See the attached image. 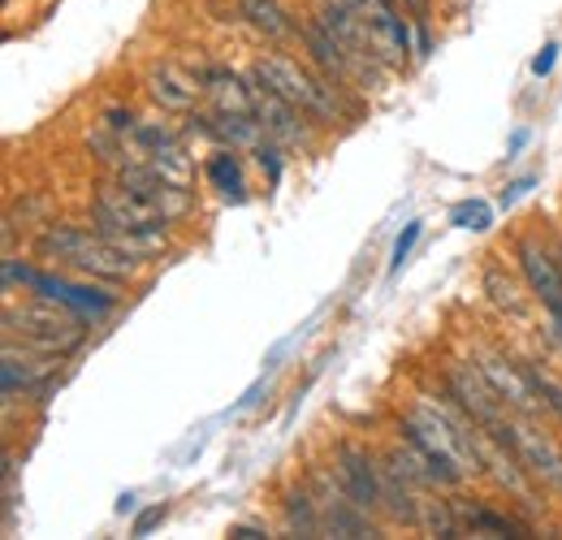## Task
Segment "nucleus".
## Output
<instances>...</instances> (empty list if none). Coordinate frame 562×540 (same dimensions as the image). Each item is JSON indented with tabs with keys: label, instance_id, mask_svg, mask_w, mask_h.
<instances>
[{
	"label": "nucleus",
	"instance_id": "f257e3e1",
	"mask_svg": "<svg viewBox=\"0 0 562 540\" xmlns=\"http://www.w3.org/2000/svg\"><path fill=\"white\" fill-rule=\"evenodd\" d=\"M91 221H95V229H100L113 247H122V251L135 256V260L160 256V251L169 247V216H165L160 207H151L143 195L126 191L122 182H109V187L95 191V200H91Z\"/></svg>",
	"mask_w": 562,
	"mask_h": 540
},
{
	"label": "nucleus",
	"instance_id": "f03ea898",
	"mask_svg": "<svg viewBox=\"0 0 562 540\" xmlns=\"http://www.w3.org/2000/svg\"><path fill=\"white\" fill-rule=\"evenodd\" d=\"M35 251H40L44 260H61V265H70L74 272H87V277H100V281H131L135 269H139V260L126 256L122 247H113L95 225L82 229V225L57 221V225H48V229L35 238Z\"/></svg>",
	"mask_w": 562,
	"mask_h": 540
},
{
	"label": "nucleus",
	"instance_id": "7ed1b4c3",
	"mask_svg": "<svg viewBox=\"0 0 562 540\" xmlns=\"http://www.w3.org/2000/svg\"><path fill=\"white\" fill-rule=\"evenodd\" d=\"M4 338H22L26 350L40 355H70L74 346L82 341V320L70 312V303H22L4 312Z\"/></svg>",
	"mask_w": 562,
	"mask_h": 540
},
{
	"label": "nucleus",
	"instance_id": "20e7f679",
	"mask_svg": "<svg viewBox=\"0 0 562 540\" xmlns=\"http://www.w3.org/2000/svg\"><path fill=\"white\" fill-rule=\"evenodd\" d=\"M251 69H256L273 91H281L294 109H303V113H312V117H325V122L338 113L334 87H325V78L307 74L299 61H290V57H281V53H265Z\"/></svg>",
	"mask_w": 562,
	"mask_h": 540
},
{
	"label": "nucleus",
	"instance_id": "39448f33",
	"mask_svg": "<svg viewBox=\"0 0 562 540\" xmlns=\"http://www.w3.org/2000/svg\"><path fill=\"white\" fill-rule=\"evenodd\" d=\"M342 4L359 18V26H363V35H368V44H372V53H376L381 66H403L407 61L412 31L398 18L394 0H342Z\"/></svg>",
	"mask_w": 562,
	"mask_h": 540
},
{
	"label": "nucleus",
	"instance_id": "423d86ee",
	"mask_svg": "<svg viewBox=\"0 0 562 540\" xmlns=\"http://www.w3.org/2000/svg\"><path fill=\"white\" fill-rule=\"evenodd\" d=\"M485 432H490L493 441H502L537 480H546L550 488H562V450L554 441H546L541 432H532L524 419H510V415H502Z\"/></svg>",
	"mask_w": 562,
	"mask_h": 540
},
{
	"label": "nucleus",
	"instance_id": "0eeeda50",
	"mask_svg": "<svg viewBox=\"0 0 562 540\" xmlns=\"http://www.w3.org/2000/svg\"><path fill=\"white\" fill-rule=\"evenodd\" d=\"M307 488H312V497H316V506H321V519H325V532H329V537H355V540L376 537L368 510L342 488V480L334 484V475L312 472L307 475Z\"/></svg>",
	"mask_w": 562,
	"mask_h": 540
},
{
	"label": "nucleus",
	"instance_id": "6e6552de",
	"mask_svg": "<svg viewBox=\"0 0 562 540\" xmlns=\"http://www.w3.org/2000/svg\"><path fill=\"white\" fill-rule=\"evenodd\" d=\"M446 390H450V398L454 406L472 419V424H481V428H490L497 424L506 410H502V398H497V390L490 385V376L481 372V368H472V363H454L450 372H446Z\"/></svg>",
	"mask_w": 562,
	"mask_h": 540
},
{
	"label": "nucleus",
	"instance_id": "1a4fd4ad",
	"mask_svg": "<svg viewBox=\"0 0 562 540\" xmlns=\"http://www.w3.org/2000/svg\"><path fill=\"white\" fill-rule=\"evenodd\" d=\"M247 82H251V104H256V122H260V131L269 138H278L285 147H294V143H303V126H299V113L303 109H294L281 91H273L256 69L247 74Z\"/></svg>",
	"mask_w": 562,
	"mask_h": 540
},
{
	"label": "nucleus",
	"instance_id": "9d476101",
	"mask_svg": "<svg viewBox=\"0 0 562 540\" xmlns=\"http://www.w3.org/2000/svg\"><path fill=\"white\" fill-rule=\"evenodd\" d=\"M334 463H338V480H342V488H347L355 502L372 515V510L381 506V468H376V459H372L368 450L351 446V441H342Z\"/></svg>",
	"mask_w": 562,
	"mask_h": 540
},
{
	"label": "nucleus",
	"instance_id": "9b49d317",
	"mask_svg": "<svg viewBox=\"0 0 562 540\" xmlns=\"http://www.w3.org/2000/svg\"><path fill=\"white\" fill-rule=\"evenodd\" d=\"M147 95L160 109H169V113H191L195 100L204 95V78L191 74V69L173 66V61H165V66L147 69Z\"/></svg>",
	"mask_w": 562,
	"mask_h": 540
},
{
	"label": "nucleus",
	"instance_id": "f8f14e48",
	"mask_svg": "<svg viewBox=\"0 0 562 540\" xmlns=\"http://www.w3.org/2000/svg\"><path fill=\"white\" fill-rule=\"evenodd\" d=\"M481 372L490 376V385L497 390V398L506 403V410L537 415V390H532L524 363H510V359H502V355H485V359H481Z\"/></svg>",
	"mask_w": 562,
	"mask_h": 540
},
{
	"label": "nucleus",
	"instance_id": "ddd939ff",
	"mask_svg": "<svg viewBox=\"0 0 562 540\" xmlns=\"http://www.w3.org/2000/svg\"><path fill=\"white\" fill-rule=\"evenodd\" d=\"M200 78H204V95L212 100V113H251V117H256L251 82H243L234 69L209 66V69H200Z\"/></svg>",
	"mask_w": 562,
	"mask_h": 540
},
{
	"label": "nucleus",
	"instance_id": "4468645a",
	"mask_svg": "<svg viewBox=\"0 0 562 540\" xmlns=\"http://www.w3.org/2000/svg\"><path fill=\"white\" fill-rule=\"evenodd\" d=\"M450 510H454L459 528H463V532H472V537H524V532H528L519 519H510V515H497V510H490V506L450 502Z\"/></svg>",
	"mask_w": 562,
	"mask_h": 540
},
{
	"label": "nucleus",
	"instance_id": "2eb2a0df",
	"mask_svg": "<svg viewBox=\"0 0 562 540\" xmlns=\"http://www.w3.org/2000/svg\"><path fill=\"white\" fill-rule=\"evenodd\" d=\"M143 165H147L160 182H169V187L191 191V182H195V165H191V156H187V147H182V143H165V147H156Z\"/></svg>",
	"mask_w": 562,
	"mask_h": 540
},
{
	"label": "nucleus",
	"instance_id": "dca6fc26",
	"mask_svg": "<svg viewBox=\"0 0 562 540\" xmlns=\"http://www.w3.org/2000/svg\"><path fill=\"white\" fill-rule=\"evenodd\" d=\"M285 528L299 537H325V519H321V506L307 484L285 493Z\"/></svg>",
	"mask_w": 562,
	"mask_h": 540
},
{
	"label": "nucleus",
	"instance_id": "f3484780",
	"mask_svg": "<svg viewBox=\"0 0 562 540\" xmlns=\"http://www.w3.org/2000/svg\"><path fill=\"white\" fill-rule=\"evenodd\" d=\"M209 178L212 187L221 191L225 203H243L247 200V182H243V169H238V147H221L209 160Z\"/></svg>",
	"mask_w": 562,
	"mask_h": 540
},
{
	"label": "nucleus",
	"instance_id": "a211bd4d",
	"mask_svg": "<svg viewBox=\"0 0 562 540\" xmlns=\"http://www.w3.org/2000/svg\"><path fill=\"white\" fill-rule=\"evenodd\" d=\"M238 13H243L260 35H269V40L294 35V22L285 18V9H281L278 0H238Z\"/></svg>",
	"mask_w": 562,
	"mask_h": 540
},
{
	"label": "nucleus",
	"instance_id": "6ab92c4d",
	"mask_svg": "<svg viewBox=\"0 0 562 540\" xmlns=\"http://www.w3.org/2000/svg\"><path fill=\"white\" fill-rule=\"evenodd\" d=\"M485 290H490V299L497 303V307H502V312H510V316H524L528 299L519 294V285H515L506 272L497 269V265H493V269H485Z\"/></svg>",
	"mask_w": 562,
	"mask_h": 540
},
{
	"label": "nucleus",
	"instance_id": "aec40b11",
	"mask_svg": "<svg viewBox=\"0 0 562 540\" xmlns=\"http://www.w3.org/2000/svg\"><path fill=\"white\" fill-rule=\"evenodd\" d=\"M524 368H528V381H532V390H537L541 406H546V410H554V415L562 419V385L546 372V368H541V363H524Z\"/></svg>",
	"mask_w": 562,
	"mask_h": 540
},
{
	"label": "nucleus",
	"instance_id": "412c9836",
	"mask_svg": "<svg viewBox=\"0 0 562 540\" xmlns=\"http://www.w3.org/2000/svg\"><path fill=\"white\" fill-rule=\"evenodd\" d=\"M278 147H281V143H278V138H269V135L251 147V151H256V160H260V169L269 173V187H278V182H281V151H278Z\"/></svg>",
	"mask_w": 562,
	"mask_h": 540
},
{
	"label": "nucleus",
	"instance_id": "4be33fe9",
	"mask_svg": "<svg viewBox=\"0 0 562 540\" xmlns=\"http://www.w3.org/2000/svg\"><path fill=\"white\" fill-rule=\"evenodd\" d=\"M424 221H407V229L398 234V243H394V251H390V272H398L407 265V256H412V247H416V238H420Z\"/></svg>",
	"mask_w": 562,
	"mask_h": 540
},
{
	"label": "nucleus",
	"instance_id": "5701e85b",
	"mask_svg": "<svg viewBox=\"0 0 562 540\" xmlns=\"http://www.w3.org/2000/svg\"><path fill=\"white\" fill-rule=\"evenodd\" d=\"M493 212L485 203H459L454 207V225H463V229H490Z\"/></svg>",
	"mask_w": 562,
	"mask_h": 540
},
{
	"label": "nucleus",
	"instance_id": "b1692460",
	"mask_svg": "<svg viewBox=\"0 0 562 540\" xmlns=\"http://www.w3.org/2000/svg\"><path fill=\"white\" fill-rule=\"evenodd\" d=\"M165 515H169V506L165 502H156V506H147L135 515V524H131V537H151V528H160L165 524Z\"/></svg>",
	"mask_w": 562,
	"mask_h": 540
},
{
	"label": "nucleus",
	"instance_id": "393cba45",
	"mask_svg": "<svg viewBox=\"0 0 562 540\" xmlns=\"http://www.w3.org/2000/svg\"><path fill=\"white\" fill-rule=\"evenodd\" d=\"M104 126L117 131V135H131V131L139 126V117H135L131 109H104Z\"/></svg>",
	"mask_w": 562,
	"mask_h": 540
},
{
	"label": "nucleus",
	"instance_id": "a878e982",
	"mask_svg": "<svg viewBox=\"0 0 562 540\" xmlns=\"http://www.w3.org/2000/svg\"><path fill=\"white\" fill-rule=\"evenodd\" d=\"M554 61H559V44H546V48H541V57L532 61V74H537V78H546V74L554 69Z\"/></svg>",
	"mask_w": 562,
	"mask_h": 540
},
{
	"label": "nucleus",
	"instance_id": "bb28decb",
	"mask_svg": "<svg viewBox=\"0 0 562 540\" xmlns=\"http://www.w3.org/2000/svg\"><path fill=\"white\" fill-rule=\"evenodd\" d=\"M229 537H238V540H265L269 532H265V528H251V524H238V528H229Z\"/></svg>",
	"mask_w": 562,
	"mask_h": 540
}]
</instances>
